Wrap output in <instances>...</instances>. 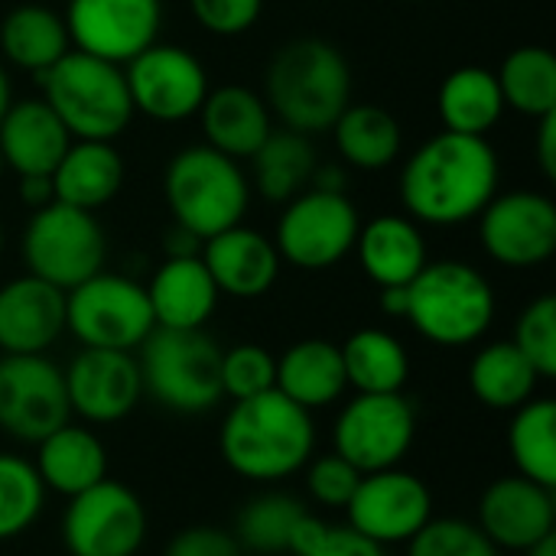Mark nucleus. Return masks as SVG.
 I'll use <instances>...</instances> for the list:
<instances>
[{"label": "nucleus", "instance_id": "1", "mask_svg": "<svg viewBox=\"0 0 556 556\" xmlns=\"http://www.w3.org/2000/svg\"><path fill=\"white\" fill-rule=\"evenodd\" d=\"M498 153L489 137L440 130L401 169V202L417 225L456 228L482 215L498 195Z\"/></svg>", "mask_w": 556, "mask_h": 556}, {"label": "nucleus", "instance_id": "2", "mask_svg": "<svg viewBox=\"0 0 556 556\" xmlns=\"http://www.w3.org/2000/svg\"><path fill=\"white\" fill-rule=\"evenodd\" d=\"M218 450L235 476L280 482L316 456V424L309 410L270 388L231 404L218 430Z\"/></svg>", "mask_w": 556, "mask_h": 556}, {"label": "nucleus", "instance_id": "3", "mask_svg": "<svg viewBox=\"0 0 556 556\" xmlns=\"http://www.w3.org/2000/svg\"><path fill=\"white\" fill-rule=\"evenodd\" d=\"M264 101L287 130L323 134L352 104V65L326 39H290L267 62Z\"/></svg>", "mask_w": 556, "mask_h": 556}, {"label": "nucleus", "instance_id": "4", "mask_svg": "<svg viewBox=\"0 0 556 556\" xmlns=\"http://www.w3.org/2000/svg\"><path fill=\"white\" fill-rule=\"evenodd\" d=\"M42 101L55 111L72 140H117L134 121L124 65L68 49L39 78Z\"/></svg>", "mask_w": 556, "mask_h": 556}, {"label": "nucleus", "instance_id": "5", "mask_svg": "<svg viewBox=\"0 0 556 556\" xmlns=\"http://www.w3.org/2000/svg\"><path fill=\"white\" fill-rule=\"evenodd\" d=\"M404 319L440 349L479 342L495 323V290L489 277L466 261H427L407 283Z\"/></svg>", "mask_w": 556, "mask_h": 556}, {"label": "nucleus", "instance_id": "6", "mask_svg": "<svg viewBox=\"0 0 556 556\" xmlns=\"http://www.w3.org/2000/svg\"><path fill=\"white\" fill-rule=\"evenodd\" d=\"M163 195L173 222L205 241L244 222L251 179L238 160L212 150L208 143H192L166 163Z\"/></svg>", "mask_w": 556, "mask_h": 556}, {"label": "nucleus", "instance_id": "7", "mask_svg": "<svg viewBox=\"0 0 556 556\" xmlns=\"http://www.w3.org/2000/svg\"><path fill=\"white\" fill-rule=\"evenodd\" d=\"M140 381L173 414H208L222 401V349L205 329H153L140 345Z\"/></svg>", "mask_w": 556, "mask_h": 556}, {"label": "nucleus", "instance_id": "8", "mask_svg": "<svg viewBox=\"0 0 556 556\" xmlns=\"http://www.w3.org/2000/svg\"><path fill=\"white\" fill-rule=\"evenodd\" d=\"M20 251L26 274L68 293L72 287L104 270L108 238L94 212L52 202L29 215Z\"/></svg>", "mask_w": 556, "mask_h": 556}, {"label": "nucleus", "instance_id": "9", "mask_svg": "<svg viewBox=\"0 0 556 556\" xmlns=\"http://www.w3.org/2000/svg\"><path fill=\"white\" fill-rule=\"evenodd\" d=\"M65 329L81 349L137 352L156 329L147 287L124 274L98 270L65 293Z\"/></svg>", "mask_w": 556, "mask_h": 556}, {"label": "nucleus", "instance_id": "10", "mask_svg": "<svg viewBox=\"0 0 556 556\" xmlns=\"http://www.w3.org/2000/svg\"><path fill=\"white\" fill-rule=\"evenodd\" d=\"M358 228V208L345 192L309 186L283 205L274 244L280 261L300 270H329L352 254Z\"/></svg>", "mask_w": 556, "mask_h": 556}, {"label": "nucleus", "instance_id": "11", "mask_svg": "<svg viewBox=\"0 0 556 556\" xmlns=\"http://www.w3.org/2000/svg\"><path fill=\"white\" fill-rule=\"evenodd\" d=\"M417 437V410L397 394H355L332 430V453L352 463L362 476L404 463Z\"/></svg>", "mask_w": 556, "mask_h": 556}, {"label": "nucleus", "instance_id": "12", "mask_svg": "<svg viewBox=\"0 0 556 556\" xmlns=\"http://www.w3.org/2000/svg\"><path fill=\"white\" fill-rule=\"evenodd\" d=\"M62 541L72 556H137L147 541L143 502L114 479L68 498Z\"/></svg>", "mask_w": 556, "mask_h": 556}, {"label": "nucleus", "instance_id": "13", "mask_svg": "<svg viewBox=\"0 0 556 556\" xmlns=\"http://www.w3.org/2000/svg\"><path fill=\"white\" fill-rule=\"evenodd\" d=\"M134 114L160 124H179L199 114L208 94L205 65L176 42H153L124 65Z\"/></svg>", "mask_w": 556, "mask_h": 556}, {"label": "nucleus", "instance_id": "14", "mask_svg": "<svg viewBox=\"0 0 556 556\" xmlns=\"http://www.w3.org/2000/svg\"><path fill=\"white\" fill-rule=\"evenodd\" d=\"M485 254L511 270H531L556 254V205L551 195L515 189L495 195L479 215Z\"/></svg>", "mask_w": 556, "mask_h": 556}, {"label": "nucleus", "instance_id": "15", "mask_svg": "<svg viewBox=\"0 0 556 556\" xmlns=\"http://www.w3.org/2000/svg\"><path fill=\"white\" fill-rule=\"evenodd\" d=\"M65 375L46 355L0 358V430L23 443H39L68 424Z\"/></svg>", "mask_w": 556, "mask_h": 556}, {"label": "nucleus", "instance_id": "16", "mask_svg": "<svg viewBox=\"0 0 556 556\" xmlns=\"http://www.w3.org/2000/svg\"><path fill=\"white\" fill-rule=\"evenodd\" d=\"M345 511L355 534L391 547L407 544L433 518V495L420 476L394 466L362 476Z\"/></svg>", "mask_w": 556, "mask_h": 556}, {"label": "nucleus", "instance_id": "17", "mask_svg": "<svg viewBox=\"0 0 556 556\" xmlns=\"http://www.w3.org/2000/svg\"><path fill=\"white\" fill-rule=\"evenodd\" d=\"M62 20L72 49L127 65L156 42L163 0H68Z\"/></svg>", "mask_w": 556, "mask_h": 556}, {"label": "nucleus", "instance_id": "18", "mask_svg": "<svg viewBox=\"0 0 556 556\" xmlns=\"http://www.w3.org/2000/svg\"><path fill=\"white\" fill-rule=\"evenodd\" d=\"M65 375L68 410L88 424H117L124 420L143 394L140 365L134 352L114 349H81Z\"/></svg>", "mask_w": 556, "mask_h": 556}, {"label": "nucleus", "instance_id": "19", "mask_svg": "<svg viewBox=\"0 0 556 556\" xmlns=\"http://www.w3.org/2000/svg\"><path fill=\"white\" fill-rule=\"evenodd\" d=\"M479 531L498 551L525 554L538 541L556 534L554 489L518 472L495 479L479 498Z\"/></svg>", "mask_w": 556, "mask_h": 556}, {"label": "nucleus", "instance_id": "20", "mask_svg": "<svg viewBox=\"0 0 556 556\" xmlns=\"http://www.w3.org/2000/svg\"><path fill=\"white\" fill-rule=\"evenodd\" d=\"M199 257L212 274L218 293L235 300H257L270 293L283 267L274 238L244 225L205 238Z\"/></svg>", "mask_w": 556, "mask_h": 556}, {"label": "nucleus", "instance_id": "21", "mask_svg": "<svg viewBox=\"0 0 556 556\" xmlns=\"http://www.w3.org/2000/svg\"><path fill=\"white\" fill-rule=\"evenodd\" d=\"M65 332V293L33 274L0 287V352L42 355Z\"/></svg>", "mask_w": 556, "mask_h": 556}, {"label": "nucleus", "instance_id": "22", "mask_svg": "<svg viewBox=\"0 0 556 556\" xmlns=\"http://www.w3.org/2000/svg\"><path fill=\"white\" fill-rule=\"evenodd\" d=\"M72 137L42 98L13 101L0 121V153L16 176H52Z\"/></svg>", "mask_w": 556, "mask_h": 556}, {"label": "nucleus", "instance_id": "23", "mask_svg": "<svg viewBox=\"0 0 556 556\" xmlns=\"http://www.w3.org/2000/svg\"><path fill=\"white\" fill-rule=\"evenodd\" d=\"M199 124H202L205 143L238 163L251 160V153L274 130L264 94L244 85H222L215 91L208 88L199 108Z\"/></svg>", "mask_w": 556, "mask_h": 556}, {"label": "nucleus", "instance_id": "24", "mask_svg": "<svg viewBox=\"0 0 556 556\" xmlns=\"http://www.w3.org/2000/svg\"><path fill=\"white\" fill-rule=\"evenodd\" d=\"M365 277L378 287H407L430 261L427 238L410 215H378L358 228L355 248Z\"/></svg>", "mask_w": 556, "mask_h": 556}, {"label": "nucleus", "instance_id": "25", "mask_svg": "<svg viewBox=\"0 0 556 556\" xmlns=\"http://www.w3.org/2000/svg\"><path fill=\"white\" fill-rule=\"evenodd\" d=\"M218 287L202 257H166L147 283L153 323L160 329H202L215 306Z\"/></svg>", "mask_w": 556, "mask_h": 556}, {"label": "nucleus", "instance_id": "26", "mask_svg": "<svg viewBox=\"0 0 556 556\" xmlns=\"http://www.w3.org/2000/svg\"><path fill=\"white\" fill-rule=\"evenodd\" d=\"M124 156L111 140H72L59 166L52 169L55 202L98 212L124 189Z\"/></svg>", "mask_w": 556, "mask_h": 556}, {"label": "nucleus", "instance_id": "27", "mask_svg": "<svg viewBox=\"0 0 556 556\" xmlns=\"http://www.w3.org/2000/svg\"><path fill=\"white\" fill-rule=\"evenodd\" d=\"M36 453V476L46 492L75 498L108 479V453L104 443L85 430V427H59L49 437H42Z\"/></svg>", "mask_w": 556, "mask_h": 556}, {"label": "nucleus", "instance_id": "28", "mask_svg": "<svg viewBox=\"0 0 556 556\" xmlns=\"http://www.w3.org/2000/svg\"><path fill=\"white\" fill-rule=\"evenodd\" d=\"M274 388L309 414L319 407H332L336 401H342V394L349 388L339 345H332L326 339H303V342L290 345L277 358Z\"/></svg>", "mask_w": 556, "mask_h": 556}, {"label": "nucleus", "instance_id": "29", "mask_svg": "<svg viewBox=\"0 0 556 556\" xmlns=\"http://www.w3.org/2000/svg\"><path fill=\"white\" fill-rule=\"evenodd\" d=\"M68 49H72V39H68L65 20L42 3L13 7L0 20V55L20 72H29L39 78Z\"/></svg>", "mask_w": 556, "mask_h": 556}, {"label": "nucleus", "instance_id": "30", "mask_svg": "<svg viewBox=\"0 0 556 556\" xmlns=\"http://www.w3.org/2000/svg\"><path fill=\"white\" fill-rule=\"evenodd\" d=\"M437 111H440L443 130L489 137V130L505 114V98H502L495 72L482 65L453 68L437 91Z\"/></svg>", "mask_w": 556, "mask_h": 556}, {"label": "nucleus", "instance_id": "31", "mask_svg": "<svg viewBox=\"0 0 556 556\" xmlns=\"http://www.w3.org/2000/svg\"><path fill=\"white\" fill-rule=\"evenodd\" d=\"M329 130L342 163L365 173L394 166L404 147L401 121L381 104H349Z\"/></svg>", "mask_w": 556, "mask_h": 556}, {"label": "nucleus", "instance_id": "32", "mask_svg": "<svg viewBox=\"0 0 556 556\" xmlns=\"http://www.w3.org/2000/svg\"><path fill=\"white\" fill-rule=\"evenodd\" d=\"M316 147L306 134L296 130H270L267 140L251 153V186L267 202H290L303 189H309L316 173Z\"/></svg>", "mask_w": 556, "mask_h": 556}, {"label": "nucleus", "instance_id": "33", "mask_svg": "<svg viewBox=\"0 0 556 556\" xmlns=\"http://www.w3.org/2000/svg\"><path fill=\"white\" fill-rule=\"evenodd\" d=\"M349 388L358 394H397L410 378V355L404 342L384 329H358L342 345Z\"/></svg>", "mask_w": 556, "mask_h": 556}, {"label": "nucleus", "instance_id": "34", "mask_svg": "<svg viewBox=\"0 0 556 556\" xmlns=\"http://www.w3.org/2000/svg\"><path fill=\"white\" fill-rule=\"evenodd\" d=\"M538 371L515 349V342H492L476 352L469 365V391L489 410H518L538 394Z\"/></svg>", "mask_w": 556, "mask_h": 556}, {"label": "nucleus", "instance_id": "35", "mask_svg": "<svg viewBox=\"0 0 556 556\" xmlns=\"http://www.w3.org/2000/svg\"><path fill=\"white\" fill-rule=\"evenodd\" d=\"M505 108L541 121L556 111V55L547 46H518L495 72Z\"/></svg>", "mask_w": 556, "mask_h": 556}, {"label": "nucleus", "instance_id": "36", "mask_svg": "<svg viewBox=\"0 0 556 556\" xmlns=\"http://www.w3.org/2000/svg\"><path fill=\"white\" fill-rule=\"evenodd\" d=\"M511 414L508 450L518 476L556 489V404L551 397H531Z\"/></svg>", "mask_w": 556, "mask_h": 556}, {"label": "nucleus", "instance_id": "37", "mask_svg": "<svg viewBox=\"0 0 556 556\" xmlns=\"http://www.w3.org/2000/svg\"><path fill=\"white\" fill-rule=\"evenodd\" d=\"M309 508L287 495V492H267L251 498L238 518H235V538L244 547V554H290L293 538L300 525L306 521Z\"/></svg>", "mask_w": 556, "mask_h": 556}, {"label": "nucleus", "instance_id": "38", "mask_svg": "<svg viewBox=\"0 0 556 556\" xmlns=\"http://www.w3.org/2000/svg\"><path fill=\"white\" fill-rule=\"evenodd\" d=\"M46 505V489L36 476V466L0 453V541L26 534Z\"/></svg>", "mask_w": 556, "mask_h": 556}, {"label": "nucleus", "instance_id": "39", "mask_svg": "<svg viewBox=\"0 0 556 556\" xmlns=\"http://www.w3.org/2000/svg\"><path fill=\"white\" fill-rule=\"evenodd\" d=\"M515 349L528 358L541 381L556 378V300L551 293L531 300L515 323Z\"/></svg>", "mask_w": 556, "mask_h": 556}, {"label": "nucleus", "instance_id": "40", "mask_svg": "<svg viewBox=\"0 0 556 556\" xmlns=\"http://www.w3.org/2000/svg\"><path fill=\"white\" fill-rule=\"evenodd\" d=\"M218 378H222V397L248 401V397H257V394L274 388V381H277V358L264 345H254V342H244V345H235V349H222Z\"/></svg>", "mask_w": 556, "mask_h": 556}, {"label": "nucleus", "instance_id": "41", "mask_svg": "<svg viewBox=\"0 0 556 556\" xmlns=\"http://www.w3.org/2000/svg\"><path fill=\"white\" fill-rule=\"evenodd\" d=\"M407 556H498V547L463 518H430L410 541Z\"/></svg>", "mask_w": 556, "mask_h": 556}, {"label": "nucleus", "instance_id": "42", "mask_svg": "<svg viewBox=\"0 0 556 556\" xmlns=\"http://www.w3.org/2000/svg\"><path fill=\"white\" fill-rule=\"evenodd\" d=\"M303 469H306V489L313 502L326 508H345L362 482V472L352 463H345L339 453L313 456Z\"/></svg>", "mask_w": 556, "mask_h": 556}, {"label": "nucleus", "instance_id": "43", "mask_svg": "<svg viewBox=\"0 0 556 556\" xmlns=\"http://www.w3.org/2000/svg\"><path fill=\"white\" fill-rule=\"evenodd\" d=\"M195 23L212 36L248 33L264 10V0H189Z\"/></svg>", "mask_w": 556, "mask_h": 556}, {"label": "nucleus", "instance_id": "44", "mask_svg": "<svg viewBox=\"0 0 556 556\" xmlns=\"http://www.w3.org/2000/svg\"><path fill=\"white\" fill-rule=\"evenodd\" d=\"M163 556H244V547L225 528L192 525V528H182L166 544V554Z\"/></svg>", "mask_w": 556, "mask_h": 556}, {"label": "nucleus", "instance_id": "45", "mask_svg": "<svg viewBox=\"0 0 556 556\" xmlns=\"http://www.w3.org/2000/svg\"><path fill=\"white\" fill-rule=\"evenodd\" d=\"M300 556H388V547L355 534L352 528H326V534Z\"/></svg>", "mask_w": 556, "mask_h": 556}, {"label": "nucleus", "instance_id": "46", "mask_svg": "<svg viewBox=\"0 0 556 556\" xmlns=\"http://www.w3.org/2000/svg\"><path fill=\"white\" fill-rule=\"evenodd\" d=\"M538 166L547 179H556V111L538 121V140H534Z\"/></svg>", "mask_w": 556, "mask_h": 556}, {"label": "nucleus", "instance_id": "47", "mask_svg": "<svg viewBox=\"0 0 556 556\" xmlns=\"http://www.w3.org/2000/svg\"><path fill=\"white\" fill-rule=\"evenodd\" d=\"M20 202L33 212L52 205L55 202L52 176H20Z\"/></svg>", "mask_w": 556, "mask_h": 556}, {"label": "nucleus", "instance_id": "48", "mask_svg": "<svg viewBox=\"0 0 556 556\" xmlns=\"http://www.w3.org/2000/svg\"><path fill=\"white\" fill-rule=\"evenodd\" d=\"M163 254L166 257H195V254H202V238H195L189 228L173 222L163 231Z\"/></svg>", "mask_w": 556, "mask_h": 556}, {"label": "nucleus", "instance_id": "49", "mask_svg": "<svg viewBox=\"0 0 556 556\" xmlns=\"http://www.w3.org/2000/svg\"><path fill=\"white\" fill-rule=\"evenodd\" d=\"M381 313L391 319H404L407 313V287H381Z\"/></svg>", "mask_w": 556, "mask_h": 556}, {"label": "nucleus", "instance_id": "50", "mask_svg": "<svg viewBox=\"0 0 556 556\" xmlns=\"http://www.w3.org/2000/svg\"><path fill=\"white\" fill-rule=\"evenodd\" d=\"M10 104H13V85H10V75H7V68L0 62V121H3Z\"/></svg>", "mask_w": 556, "mask_h": 556}, {"label": "nucleus", "instance_id": "51", "mask_svg": "<svg viewBox=\"0 0 556 556\" xmlns=\"http://www.w3.org/2000/svg\"><path fill=\"white\" fill-rule=\"evenodd\" d=\"M525 556H556V534L544 538V541H538L534 547H528Z\"/></svg>", "mask_w": 556, "mask_h": 556}, {"label": "nucleus", "instance_id": "52", "mask_svg": "<svg viewBox=\"0 0 556 556\" xmlns=\"http://www.w3.org/2000/svg\"><path fill=\"white\" fill-rule=\"evenodd\" d=\"M3 173H7V163H3V153H0V179H3Z\"/></svg>", "mask_w": 556, "mask_h": 556}, {"label": "nucleus", "instance_id": "53", "mask_svg": "<svg viewBox=\"0 0 556 556\" xmlns=\"http://www.w3.org/2000/svg\"><path fill=\"white\" fill-rule=\"evenodd\" d=\"M0 254H3V225H0Z\"/></svg>", "mask_w": 556, "mask_h": 556}, {"label": "nucleus", "instance_id": "54", "mask_svg": "<svg viewBox=\"0 0 556 556\" xmlns=\"http://www.w3.org/2000/svg\"><path fill=\"white\" fill-rule=\"evenodd\" d=\"M410 3H417V0H410Z\"/></svg>", "mask_w": 556, "mask_h": 556}, {"label": "nucleus", "instance_id": "55", "mask_svg": "<svg viewBox=\"0 0 556 556\" xmlns=\"http://www.w3.org/2000/svg\"><path fill=\"white\" fill-rule=\"evenodd\" d=\"M137 556H140V554H137Z\"/></svg>", "mask_w": 556, "mask_h": 556}]
</instances>
